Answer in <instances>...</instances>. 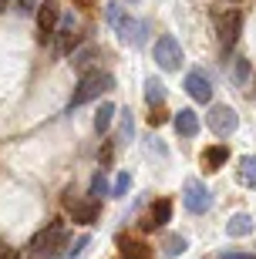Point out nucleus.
<instances>
[{"mask_svg":"<svg viewBox=\"0 0 256 259\" xmlns=\"http://www.w3.org/2000/svg\"><path fill=\"white\" fill-rule=\"evenodd\" d=\"M165 118H169V115H165L162 108H152V115H149V125H152V128H159V125H165Z\"/></svg>","mask_w":256,"mask_h":259,"instance_id":"26","label":"nucleus"},{"mask_svg":"<svg viewBox=\"0 0 256 259\" xmlns=\"http://www.w3.org/2000/svg\"><path fill=\"white\" fill-rule=\"evenodd\" d=\"M169 219H172V202H169V199H159L152 209H149V215L142 219V229H145V232L162 229V226H165Z\"/></svg>","mask_w":256,"mask_h":259,"instance_id":"11","label":"nucleus"},{"mask_svg":"<svg viewBox=\"0 0 256 259\" xmlns=\"http://www.w3.org/2000/svg\"><path fill=\"white\" fill-rule=\"evenodd\" d=\"M246 74H249V64L243 58H236V67H233V77L236 81H246Z\"/></svg>","mask_w":256,"mask_h":259,"instance_id":"25","label":"nucleus"},{"mask_svg":"<svg viewBox=\"0 0 256 259\" xmlns=\"http://www.w3.org/2000/svg\"><path fill=\"white\" fill-rule=\"evenodd\" d=\"M182 202H186V209H189L192 215H202V212H209V205H212V195H209V189L199 179H186V182H182Z\"/></svg>","mask_w":256,"mask_h":259,"instance_id":"6","label":"nucleus"},{"mask_svg":"<svg viewBox=\"0 0 256 259\" xmlns=\"http://www.w3.org/2000/svg\"><path fill=\"white\" fill-rule=\"evenodd\" d=\"M98 0H75V7H95Z\"/></svg>","mask_w":256,"mask_h":259,"instance_id":"30","label":"nucleus"},{"mask_svg":"<svg viewBox=\"0 0 256 259\" xmlns=\"http://www.w3.org/2000/svg\"><path fill=\"white\" fill-rule=\"evenodd\" d=\"M128 189H132V175H128V172H122L118 179H115V185H112V195H125Z\"/></svg>","mask_w":256,"mask_h":259,"instance_id":"23","label":"nucleus"},{"mask_svg":"<svg viewBox=\"0 0 256 259\" xmlns=\"http://www.w3.org/2000/svg\"><path fill=\"white\" fill-rule=\"evenodd\" d=\"M186 91H189V98L199 101V105H209V101H212V81L206 77V71H189V74H186Z\"/></svg>","mask_w":256,"mask_h":259,"instance_id":"9","label":"nucleus"},{"mask_svg":"<svg viewBox=\"0 0 256 259\" xmlns=\"http://www.w3.org/2000/svg\"><path fill=\"white\" fill-rule=\"evenodd\" d=\"M226 232L229 236H249V232H253V219H249L246 212H236V215H229Z\"/></svg>","mask_w":256,"mask_h":259,"instance_id":"17","label":"nucleus"},{"mask_svg":"<svg viewBox=\"0 0 256 259\" xmlns=\"http://www.w3.org/2000/svg\"><path fill=\"white\" fill-rule=\"evenodd\" d=\"M145 101H149V108H162V101H165V84L155 81V77H149V81H145Z\"/></svg>","mask_w":256,"mask_h":259,"instance_id":"18","label":"nucleus"},{"mask_svg":"<svg viewBox=\"0 0 256 259\" xmlns=\"http://www.w3.org/2000/svg\"><path fill=\"white\" fill-rule=\"evenodd\" d=\"M61 24V7L54 0H44L38 7V30H41V44H48V37L54 34V27Z\"/></svg>","mask_w":256,"mask_h":259,"instance_id":"8","label":"nucleus"},{"mask_svg":"<svg viewBox=\"0 0 256 259\" xmlns=\"http://www.w3.org/2000/svg\"><path fill=\"white\" fill-rule=\"evenodd\" d=\"M236 179H239V185L256 189V155H243L236 162Z\"/></svg>","mask_w":256,"mask_h":259,"instance_id":"15","label":"nucleus"},{"mask_svg":"<svg viewBox=\"0 0 256 259\" xmlns=\"http://www.w3.org/2000/svg\"><path fill=\"white\" fill-rule=\"evenodd\" d=\"M219 259H256L253 252H219Z\"/></svg>","mask_w":256,"mask_h":259,"instance_id":"28","label":"nucleus"},{"mask_svg":"<svg viewBox=\"0 0 256 259\" xmlns=\"http://www.w3.org/2000/svg\"><path fill=\"white\" fill-rule=\"evenodd\" d=\"M122 259H152V249L145 242H122Z\"/></svg>","mask_w":256,"mask_h":259,"instance_id":"19","label":"nucleus"},{"mask_svg":"<svg viewBox=\"0 0 256 259\" xmlns=\"http://www.w3.org/2000/svg\"><path fill=\"white\" fill-rule=\"evenodd\" d=\"M186 249H189V242L182 239V236H169V239L162 242V256H165V259H175L179 252H186Z\"/></svg>","mask_w":256,"mask_h":259,"instance_id":"20","label":"nucleus"},{"mask_svg":"<svg viewBox=\"0 0 256 259\" xmlns=\"http://www.w3.org/2000/svg\"><path fill=\"white\" fill-rule=\"evenodd\" d=\"M108 91H115V77L112 74H104V71H85L81 81H78V88H75L71 108H81V105H88V101H95V98L108 95Z\"/></svg>","mask_w":256,"mask_h":259,"instance_id":"3","label":"nucleus"},{"mask_svg":"<svg viewBox=\"0 0 256 259\" xmlns=\"http://www.w3.org/2000/svg\"><path fill=\"white\" fill-rule=\"evenodd\" d=\"M115 115H118V108H115L112 101H101V108L95 111V132H98V135H104L108 128H112Z\"/></svg>","mask_w":256,"mask_h":259,"instance_id":"16","label":"nucleus"},{"mask_svg":"<svg viewBox=\"0 0 256 259\" xmlns=\"http://www.w3.org/2000/svg\"><path fill=\"white\" fill-rule=\"evenodd\" d=\"M0 259H20V256H17V249H10V246L0 242Z\"/></svg>","mask_w":256,"mask_h":259,"instance_id":"29","label":"nucleus"},{"mask_svg":"<svg viewBox=\"0 0 256 259\" xmlns=\"http://www.w3.org/2000/svg\"><path fill=\"white\" fill-rule=\"evenodd\" d=\"M85 246H88V236H81V239H78V242H75V249H67V252H64V256H71V259H75V256H78V252L85 249Z\"/></svg>","mask_w":256,"mask_h":259,"instance_id":"27","label":"nucleus"},{"mask_svg":"<svg viewBox=\"0 0 256 259\" xmlns=\"http://www.w3.org/2000/svg\"><path fill=\"white\" fill-rule=\"evenodd\" d=\"M104 192H108V182H104V168H98V172H95V179H91V189H88V199H91V202H98Z\"/></svg>","mask_w":256,"mask_h":259,"instance_id":"21","label":"nucleus"},{"mask_svg":"<svg viewBox=\"0 0 256 259\" xmlns=\"http://www.w3.org/2000/svg\"><path fill=\"white\" fill-rule=\"evenodd\" d=\"M4 7H7V0H0V10H4Z\"/></svg>","mask_w":256,"mask_h":259,"instance_id":"31","label":"nucleus"},{"mask_svg":"<svg viewBox=\"0 0 256 259\" xmlns=\"http://www.w3.org/2000/svg\"><path fill=\"white\" fill-rule=\"evenodd\" d=\"M64 202H67V209H71V219H75L78 226H91V222L98 219V202H91V199H88V202H75L71 195H67Z\"/></svg>","mask_w":256,"mask_h":259,"instance_id":"12","label":"nucleus"},{"mask_svg":"<svg viewBox=\"0 0 256 259\" xmlns=\"http://www.w3.org/2000/svg\"><path fill=\"white\" fill-rule=\"evenodd\" d=\"M132 135H135V121H132V111L125 108V111H122V132H118V142H132Z\"/></svg>","mask_w":256,"mask_h":259,"instance_id":"22","label":"nucleus"},{"mask_svg":"<svg viewBox=\"0 0 256 259\" xmlns=\"http://www.w3.org/2000/svg\"><path fill=\"white\" fill-rule=\"evenodd\" d=\"M78 44H81V34H78L75 20H71V17L61 20V30H57V54H61V58H67Z\"/></svg>","mask_w":256,"mask_h":259,"instance_id":"10","label":"nucleus"},{"mask_svg":"<svg viewBox=\"0 0 256 259\" xmlns=\"http://www.w3.org/2000/svg\"><path fill=\"white\" fill-rule=\"evenodd\" d=\"M172 125H175V132H179L182 138H196V135H199V115H196L192 108H182V111H175Z\"/></svg>","mask_w":256,"mask_h":259,"instance_id":"13","label":"nucleus"},{"mask_svg":"<svg viewBox=\"0 0 256 259\" xmlns=\"http://www.w3.org/2000/svg\"><path fill=\"white\" fill-rule=\"evenodd\" d=\"M216 34H219V44H223V48H233V44H236V37H239V30H243V10H219L216 17Z\"/></svg>","mask_w":256,"mask_h":259,"instance_id":"4","label":"nucleus"},{"mask_svg":"<svg viewBox=\"0 0 256 259\" xmlns=\"http://www.w3.org/2000/svg\"><path fill=\"white\" fill-rule=\"evenodd\" d=\"M155 64L162 67V71H179L182 67V48L179 40L172 37V34H162L159 40H155Z\"/></svg>","mask_w":256,"mask_h":259,"instance_id":"5","label":"nucleus"},{"mask_svg":"<svg viewBox=\"0 0 256 259\" xmlns=\"http://www.w3.org/2000/svg\"><path fill=\"white\" fill-rule=\"evenodd\" d=\"M226 162H229V148H226V145H209L206 152H202V165H206V172H219Z\"/></svg>","mask_w":256,"mask_h":259,"instance_id":"14","label":"nucleus"},{"mask_svg":"<svg viewBox=\"0 0 256 259\" xmlns=\"http://www.w3.org/2000/svg\"><path fill=\"white\" fill-rule=\"evenodd\" d=\"M44 0H14V10H20V14H30V10H38Z\"/></svg>","mask_w":256,"mask_h":259,"instance_id":"24","label":"nucleus"},{"mask_svg":"<svg viewBox=\"0 0 256 259\" xmlns=\"http://www.w3.org/2000/svg\"><path fill=\"white\" fill-rule=\"evenodd\" d=\"M104 20H108V27H112L125 44H135V48H138L145 40V24L135 20L132 14H128V7H122V4H108V7H104Z\"/></svg>","mask_w":256,"mask_h":259,"instance_id":"1","label":"nucleus"},{"mask_svg":"<svg viewBox=\"0 0 256 259\" xmlns=\"http://www.w3.org/2000/svg\"><path fill=\"white\" fill-rule=\"evenodd\" d=\"M67 242V229L64 222H48V229H41L34 239H30V259H54L61 256V249H64Z\"/></svg>","mask_w":256,"mask_h":259,"instance_id":"2","label":"nucleus"},{"mask_svg":"<svg viewBox=\"0 0 256 259\" xmlns=\"http://www.w3.org/2000/svg\"><path fill=\"white\" fill-rule=\"evenodd\" d=\"M209 132L212 135H219V138H229V135L236 132V125H239V118H236V111L229 105H209Z\"/></svg>","mask_w":256,"mask_h":259,"instance_id":"7","label":"nucleus"}]
</instances>
